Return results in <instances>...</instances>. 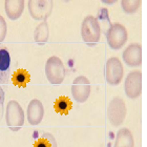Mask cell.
<instances>
[{
    "label": "cell",
    "instance_id": "obj_1",
    "mask_svg": "<svg viewBox=\"0 0 147 147\" xmlns=\"http://www.w3.org/2000/svg\"><path fill=\"white\" fill-rule=\"evenodd\" d=\"M81 36L88 46H95L101 38V28L96 17L86 16L81 24Z\"/></svg>",
    "mask_w": 147,
    "mask_h": 147
},
{
    "label": "cell",
    "instance_id": "obj_2",
    "mask_svg": "<svg viewBox=\"0 0 147 147\" xmlns=\"http://www.w3.org/2000/svg\"><path fill=\"white\" fill-rule=\"evenodd\" d=\"M24 111L21 105L15 100H11L6 105L5 110V121L6 125L12 131H18L24 124Z\"/></svg>",
    "mask_w": 147,
    "mask_h": 147
},
{
    "label": "cell",
    "instance_id": "obj_3",
    "mask_svg": "<svg viewBox=\"0 0 147 147\" xmlns=\"http://www.w3.org/2000/svg\"><path fill=\"white\" fill-rule=\"evenodd\" d=\"M46 78L52 84H61L66 76V68L62 60L57 56H52L47 59L45 64Z\"/></svg>",
    "mask_w": 147,
    "mask_h": 147
},
{
    "label": "cell",
    "instance_id": "obj_4",
    "mask_svg": "<svg viewBox=\"0 0 147 147\" xmlns=\"http://www.w3.org/2000/svg\"><path fill=\"white\" fill-rule=\"evenodd\" d=\"M126 113L127 108L123 99L120 97H115L111 99L107 106V118L110 124L115 127L121 126L126 119Z\"/></svg>",
    "mask_w": 147,
    "mask_h": 147
},
{
    "label": "cell",
    "instance_id": "obj_5",
    "mask_svg": "<svg viewBox=\"0 0 147 147\" xmlns=\"http://www.w3.org/2000/svg\"><path fill=\"white\" fill-rule=\"evenodd\" d=\"M106 40L110 49H120L125 45L126 41L128 39L127 30L121 23H113L111 24L107 32L105 33Z\"/></svg>",
    "mask_w": 147,
    "mask_h": 147
},
{
    "label": "cell",
    "instance_id": "obj_6",
    "mask_svg": "<svg viewBox=\"0 0 147 147\" xmlns=\"http://www.w3.org/2000/svg\"><path fill=\"white\" fill-rule=\"evenodd\" d=\"M124 76V68L119 59L111 57L105 64V79L109 85H119Z\"/></svg>",
    "mask_w": 147,
    "mask_h": 147
},
{
    "label": "cell",
    "instance_id": "obj_7",
    "mask_svg": "<svg viewBox=\"0 0 147 147\" xmlns=\"http://www.w3.org/2000/svg\"><path fill=\"white\" fill-rule=\"evenodd\" d=\"M30 15L37 21H45L53 11V1L49 0H30L28 2Z\"/></svg>",
    "mask_w": 147,
    "mask_h": 147
},
{
    "label": "cell",
    "instance_id": "obj_8",
    "mask_svg": "<svg viewBox=\"0 0 147 147\" xmlns=\"http://www.w3.org/2000/svg\"><path fill=\"white\" fill-rule=\"evenodd\" d=\"M92 90L89 80L85 76H78L75 78L71 85V95L78 103H84L88 99Z\"/></svg>",
    "mask_w": 147,
    "mask_h": 147
},
{
    "label": "cell",
    "instance_id": "obj_9",
    "mask_svg": "<svg viewBox=\"0 0 147 147\" xmlns=\"http://www.w3.org/2000/svg\"><path fill=\"white\" fill-rule=\"evenodd\" d=\"M124 90L129 99H137L142 94V73L134 71L126 76L124 82Z\"/></svg>",
    "mask_w": 147,
    "mask_h": 147
},
{
    "label": "cell",
    "instance_id": "obj_10",
    "mask_svg": "<svg viewBox=\"0 0 147 147\" xmlns=\"http://www.w3.org/2000/svg\"><path fill=\"white\" fill-rule=\"evenodd\" d=\"M123 60L130 67H137L142 64V46L139 43L129 44L123 52Z\"/></svg>",
    "mask_w": 147,
    "mask_h": 147
},
{
    "label": "cell",
    "instance_id": "obj_11",
    "mask_svg": "<svg viewBox=\"0 0 147 147\" xmlns=\"http://www.w3.org/2000/svg\"><path fill=\"white\" fill-rule=\"evenodd\" d=\"M28 121L31 125H38L42 122V119L44 117V106L42 102L38 99H33L28 106L26 110Z\"/></svg>",
    "mask_w": 147,
    "mask_h": 147
},
{
    "label": "cell",
    "instance_id": "obj_12",
    "mask_svg": "<svg viewBox=\"0 0 147 147\" xmlns=\"http://www.w3.org/2000/svg\"><path fill=\"white\" fill-rule=\"evenodd\" d=\"M11 75V55L5 46H0V84L9 83Z\"/></svg>",
    "mask_w": 147,
    "mask_h": 147
},
{
    "label": "cell",
    "instance_id": "obj_13",
    "mask_svg": "<svg viewBox=\"0 0 147 147\" xmlns=\"http://www.w3.org/2000/svg\"><path fill=\"white\" fill-rule=\"evenodd\" d=\"M24 3L23 0H5L4 9L7 17L11 20H17L23 13Z\"/></svg>",
    "mask_w": 147,
    "mask_h": 147
},
{
    "label": "cell",
    "instance_id": "obj_14",
    "mask_svg": "<svg viewBox=\"0 0 147 147\" xmlns=\"http://www.w3.org/2000/svg\"><path fill=\"white\" fill-rule=\"evenodd\" d=\"M113 147H135L134 136L128 128L124 127L118 131Z\"/></svg>",
    "mask_w": 147,
    "mask_h": 147
},
{
    "label": "cell",
    "instance_id": "obj_15",
    "mask_svg": "<svg viewBox=\"0 0 147 147\" xmlns=\"http://www.w3.org/2000/svg\"><path fill=\"white\" fill-rule=\"evenodd\" d=\"M49 37V24L46 21H42L38 24L34 32V40L35 42L38 43L39 45H44Z\"/></svg>",
    "mask_w": 147,
    "mask_h": 147
},
{
    "label": "cell",
    "instance_id": "obj_16",
    "mask_svg": "<svg viewBox=\"0 0 147 147\" xmlns=\"http://www.w3.org/2000/svg\"><path fill=\"white\" fill-rule=\"evenodd\" d=\"M12 82L15 86L18 87H26L28 82L31 81V75L24 68H19L14 71L12 76Z\"/></svg>",
    "mask_w": 147,
    "mask_h": 147
},
{
    "label": "cell",
    "instance_id": "obj_17",
    "mask_svg": "<svg viewBox=\"0 0 147 147\" xmlns=\"http://www.w3.org/2000/svg\"><path fill=\"white\" fill-rule=\"evenodd\" d=\"M54 108H55L56 113H61V115H68V113L73 108V102L71 101L69 98L62 96V97H59L55 101Z\"/></svg>",
    "mask_w": 147,
    "mask_h": 147
},
{
    "label": "cell",
    "instance_id": "obj_18",
    "mask_svg": "<svg viewBox=\"0 0 147 147\" xmlns=\"http://www.w3.org/2000/svg\"><path fill=\"white\" fill-rule=\"evenodd\" d=\"M33 147H57V142L52 134L44 132L39 139H37Z\"/></svg>",
    "mask_w": 147,
    "mask_h": 147
},
{
    "label": "cell",
    "instance_id": "obj_19",
    "mask_svg": "<svg viewBox=\"0 0 147 147\" xmlns=\"http://www.w3.org/2000/svg\"><path fill=\"white\" fill-rule=\"evenodd\" d=\"M97 20H98L99 24H100L101 31L103 30V32H104V33H106L108 28L111 26L109 16H108L107 9H101L100 11H99L98 17H97Z\"/></svg>",
    "mask_w": 147,
    "mask_h": 147
},
{
    "label": "cell",
    "instance_id": "obj_20",
    "mask_svg": "<svg viewBox=\"0 0 147 147\" xmlns=\"http://www.w3.org/2000/svg\"><path fill=\"white\" fill-rule=\"evenodd\" d=\"M141 0H122L121 5L126 14H135L141 6Z\"/></svg>",
    "mask_w": 147,
    "mask_h": 147
},
{
    "label": "cell",
    "instance_id": "obj_21",
    "mask_svg": "<svg viewBox=\"0 0 147 147\" xmlns=\"http://www.w3.org/2000/svg\"><path fill=\"white\" fill-rule=\"evenodd\" d=\"M6 33H7L6 21H5V19L0 15V43H2L3 41H4V39H5V37H6Z\"/></svg>",
    "mask_w": 147,
    "mask_h": 147
},
{
    "label": "cell",
    "instance_id": "obj_22",
    "mask_svg": "<svg viewBox=\"0 0 147 147\" xmlns=\"http://www.w3.org/2000/svg\"><path fill=\"white\" fill-rule=\"evenodd\" d=\"M3 105H4V92L0 87V121L3 117Z\"/></svg>",
    "mask_w": 147,
    "mask_h": 147
}]
</instances>
